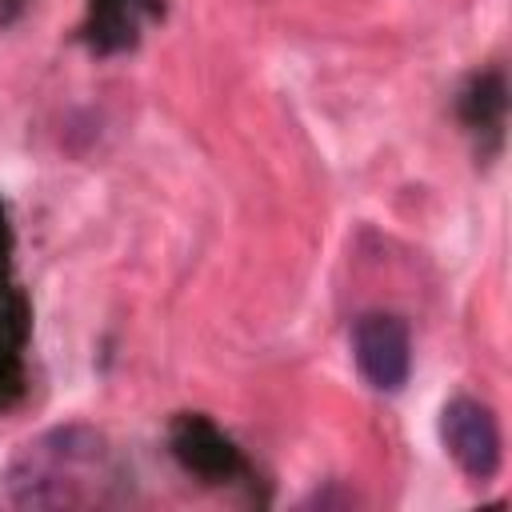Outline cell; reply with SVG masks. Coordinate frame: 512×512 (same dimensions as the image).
<instances>
[{"mask_svg": "<svg viewBox=\"0 0 512 512\" xmlns=\"http://www.w3.org/2000/svg\"><path fill=\"white\" fill-rule=\"evenodd\" d=\"M352 360L368 388L400 392L412 376V336L396 312H360L352 324Z\"/></svg>", "mask_w": 512, "mask_h": 512, "instance_id": "3957f363", "label": "cell"}, {"mask_svg": "<svg viewBox=\"0 0 512 512\" xmlns=\"http://www.w3.org/2000/svg\"><path fill=\"white\" fill-rule=\"evenodd\" d=\"M440 440L468 480L488 484L500 472V424L484 400L452 396L440 408Z\"/></svg>", "mask_w": 512, "mask_h": 512, "instance_id": "7a4b0ae2", "label": "cell"}, {"mask_svg": "<svg viewBox=\"0 0 512 512\" xmlns=\"http://www.w3.org/2000/svg\"><path fill=\"white\" fill-rule=\"evenodd\" d=\"M172 452H176V460L188 472H200V476H212V480H220V476L232 480L236 472H244L240 452L204 416H180L176 420V428H172Z\"/></svg>", "mask_w": 512, "mask_h": 512, "instance_id": "277c9868", "label": "cell"}, {"mask_svg": "<svg viewBox=\"0 0 512 512\" xmlns=\"http://www.w3.org/2000/svg\"><path fill=\"white\" fill-rule=\"evenodd\" d=\"M124 484V472L104 444L100 432L68 424L52 428L36 440H28L12 468H8V492L20 508H80V504H108L116 500V488Z\"/></svg>", "mask_w": 512, "mask_h": 512, "instance_id": "6da1fadb", "label": "cell"}]
</instances>
